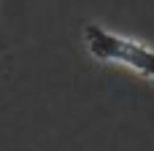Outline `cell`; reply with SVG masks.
<instances>
[{"mask_svg":"<svg viewBox=\"0 0 154 151\" xmlns=\"http://www.w3.org/2000/svg\"><path fill=\"white\" fill-rule=\"evenodd\" d=\"M81 41H84V49L92 59L103 62V65H119V68H127L133 70L135 76L154 81V49L135 41V38H127L122 32H114L97 22H87L81 27Z\"/></svg>","mask_w":154,"mask_h":151,"instance_id":"1","label":"cell"}]
</instances>
